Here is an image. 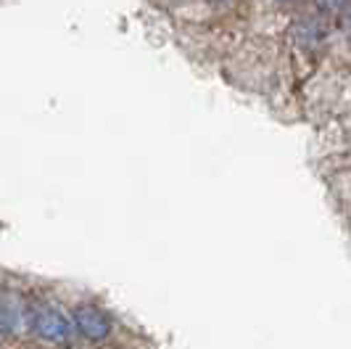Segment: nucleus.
I'll use <instances>...</instances> for the list:
<instances>
[{"label": "nucleus", "instance_id": "7ed1b4c3", "mask_svg": "<svg viewBox=\"0 0 351 349\" xmlns=\"http://www.w3.org/2000/svg\"><path fill=\"white\" fill-rule=\"evenodd\" d=\"M71 323L88 341H104V339L111 336V317L98 304H80L74 310V320Z\"/></svg>", "mask_w": 351, "mask_h": 349}, {"label": "nucleus", "instance_id": "f257e3e1", "mask_svg": "<svg viewBox=\"0 0 351 349\" xmlns=\"http://www.w3.org/2000/svg\"><path fill=\"white\" fill-rule=\"evenodd\" d=\"M29 328L43 339V341H51V344H66L74 331V323L69 320V315L64 313L61 307L56 304H37L29 310Z\"/></svg>", "mask_w": 351, "mask_h": 349}, {"label": "nucleus", "instance_id": "39448f33", "mask_svg": "<svg viewBox=\"0 0 351 349\" xmlns=\"http://www.w3.org/2000/svg\"><path fill=\"white\" fill-rule=\"evenodd\" d=\"M319 5H322L325 11H341V8L349 5V0H319Z\"/></svg>", "mask_w": 351, "mask_h": 349}, {"label": "nucleus", "instance_id": "f03ea898", "mask_svg": "<svg viewBox=\"0 0 351 349\" xmlns=\"http://www.w3.org/2000/svg\"><path fill=\"white\" fill-rule=\"evenodd\" d=\"M29 323V307L16 291L0 294V336H16Z\"/></svg>", "mask_w": 351, "mask_h": 349}, {"label": "nucleus", "instance_id": "423d86ee", "mask_svg": "<svg viewBox=\"0 0 351 349\" xmlns=\"http://www.w3.org/2000/svg\"><path fill=\"white\" fill-rule=\"evenodd\" d=\"M282 5H296V3H301V0H280Z\"/></svg>", "mask_w": 351, "mask_h": 349}, {"label": "nucleus", "instance_id": "20e7f679", "mask_svg": "<svg viewBox=\"0 0 351 349\" xmlns=\"http://www.w3.org/2000/svg\"><path fill=\"white\" fill-rule=\"evenodd\" d=\"M296 37H299L301 43H312V45H317L319 43V37H322V30H319V24L317 21H301L299 27H296Z\"/></svg>", "mask_w": 351, "mask_h": 349}]
</instances>
